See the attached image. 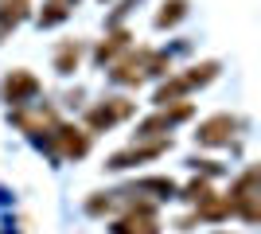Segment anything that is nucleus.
I'll use <instances>...</instances> for the list:
<instances>
[{
    "mask_svg": "<svg viewBox=\"0 0 261 234\" xmlns=\"http://www.w3.org/2000/svg\"><path fill=\"white\" fill-rule=\"evenodd\" d=\"M55 141H59V152L66 160H82L90 152V133L82 129H70V125H55Z\"/></svg>",
    "mask_w": 261,
    "mask_h": 234,
    "instance_id": "nucleus-4",
    "label": "nucleus"
},
{
    "mask_svg": "<svg viewBox=\"0 0 261 234\" xmlns=\"http://www.w3.org/2000/svg\"><path fill=\"white\" fill-rule=\"evenodd\" d=\"M164 148H172V141H156V145H141V148H125V152H117V156H109V164H106V168H129V164H137V160H152V156H160Z\"/></svg>",
    "mask_w": 261,
    "mask_h": 234,
    "instance_id": "nucleus-6",
    "label": "nucleus"
},
{
    "mask_svg": "<svg viewBox=\"0 0 261 234\" xmlns=\"http://www.w3.org/2000/svg\"><path fill=\"white\" fill-rule=\"evenodd\" d=\"M78 59H82V43H63L59 55H55V70H59V74H70V70L78 67Z\"/></svg>",
    "mask_w": 261,
    "mask_h": 234,
    "instance_id": "nucleus-8",
    "label": "nucleus"
},
{
    "mask_svg": "<svg viewBox=\"0 0 261 234\" xmlns=\"http://www.w3.org/2000/svg\"><path fill=\"white\" fill-rule=\"evenodd\" d=\"M234 129H238V117H230V113H215V117H207V121L199 125L195 141H199V145H207V148H218V145H230Z\"/></svg>",
    "mask_w": 261,
    "mask_h": 234,
    "instance_id": "nucleus-1",
    "label": "nucleus"
},
{
    "mask_svg": "<svg viewBox=\"0 0 261 234\" xmlns=\"http://www.w3.org/2000/svg\"><path fill=\"white\" fill-rule=\"evenodd\" d=\"M207 195H211V184H207V179H195V184L184 191V199H191V203H203Z\"/></svg>",
    "mask_w": 261,
    "mask_h": 234,
    "instance_id": "nucleus-13",
    "label": "nucleus"
},
{
    "mask_svg": "<svg viewBox=\"0 0 261 234\" xmlns=\"http://www.w3.org/2000/svg\"><path fill=\"white\" fill-rule=\"evenodd\" d=\"M0 94H4V101H12V106H23L28 98H35V94H39V78L28 74V70H12V74L4 78Z\"/></svg>",
    "mask_w": 261,
    "mask_h": 234,
    "instance_id": "nucleus-3",
    "label": "nucleus"
},
{
    "mask_svg": "<svg viewBox=\"0 0 261 234\" xmlns=\"http://www.w3.org/2000/svg\"><path fill=\"white\" fill-rule=\"evenodd\" d=\"M63 16H66V0H51V4H47V12L39 16V23H43V28H51V23H59Z\"/></svg>",
    "mask_w": 261,
    "mask_h": 234,
    "instance_id": "nucleus-11",
    "label": "nucleus"
},
{
    "mask_svg": "<svg viewBox=\"0 0 261 234\" xmlns=\"http://www.w3.org/2000/svg\"><path fill=\"white\" fill-rule=\"evenodd\" d=\"M187 0H164V12H156V28H172L175 20H184Z\"/></svg>",
    "mask_w": 261,
    "mask_h": 234,
    "instance_id": "nucleus-9",
    "label": "nucleus"
},
{
    "mask_svg": "<svg viewBox=\"0 0 261 234\" xmlns=\"http://www.w3.org/2000/svg\"><path fill=\"white\" fill-rule=\"evenodd\" d=\"M28 16V0H0V35H8V28Z\"/></svg>",
    "mask_w": 261,
    "mask_h": 234,
    "instance_id": "nucleus-7",
    "label": "nucleus"
},
{
    "mask_svg": "<svg viewBox=\"0 0 261 234\" xmlns=\"http://www.w3.org/2000/svg\"><path fill=\"white\" fill-rule=\"evenodd\" d=\"M137 191H160V195H172V191H175V184H172V179L152 176V179H141V184H137Z\"/></svg>",
    "mask_w": 261,
    "mask_h": 234,
    "instance_id": "nucleus-12",
    "label": "nucleus"
},
{
    "mask_svg": "<svg viewBox=\"0 0 261 234\" xmlns=\"http://www.w3.org/2000/svg\"><path fill=\"white\" fill-rule=\"evenodd\" d=\"M184 117H191V106L187 101H179L175 110H160L156 117H148V121L141 125V133L137 137H152V133H164V129H172L175 121H184Z\"/></svg>",
    "mask_w": 261,
    "mask_h": 234,
    "instance_id": "nucleus-5",
    "label": "nucleus"
},
{
    "mask_svg": "<svg viewBox=\"0 0 261 234\" xmlns=\"http://www.w3.org/2000/svg\"><path fill=\"white\" fill-rule=\"evenodd\" d=\"M129 113H133V101L129 98H106L101 106H94V110L86 113V125H90V129H109V125L125 121Z\"/></svg>",
    "mask_w": 261,
    "mask_h": 234,
    "instance_id": "nucleus-2",
    "label": "nucleus"
},
{
    "mask_svg": "<svg viewBox=\"0 0 261 234\" xmlns=\"http://www.w3.org/2000/svg\"><path fill=\"white\" fill-rule=\"evenodd\" d=\"M121 47H129V32H113V35H109L106 43L98 47V63H106V59H113V55H117V51H121Z\"/></svg>",
    "mask_w": 261,
    "mask_h": 234,
    "instance_id": "nucleus-10",
    "label": "nucleus"
}]
</instances>
